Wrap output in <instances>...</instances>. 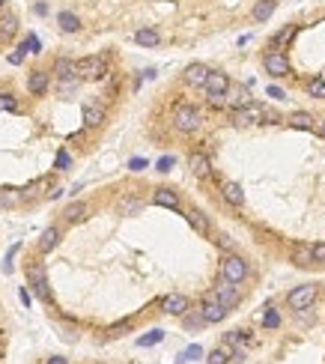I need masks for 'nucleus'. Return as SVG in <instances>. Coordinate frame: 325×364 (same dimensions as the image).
<instances>
[{
    "label": "nucleus",
    "mask_w": 325,
    "mask_h": 364,
    "mask_svg": "<svg viewBox=\"0 0 325 364\" xmlns=\"http://www.w3.org/2000/svg\"><path fill=\"white\" fill-rule=\"evenodd\" d=\"M274 9H277V0H257V6H254V12H251V15H254V21H259V24H263V21H269V18H272Z\"/></svg>",
    "instance_id": "a211bd4d"
},
{
    "label": "nucleus",
    "mask_w": 325,
    "mask_h": 364,
    "mask_svg": "<svg viewBox=\"0 0 325 364\" xmlns=\"http://www.w3.org/2000/svg\"><path fill=\"white\" fill-rule=\"evenodd\" d=\"M3 3H6V0H0V6H3Z\"/></svg>",
    "instance_id": "603ef678"
},
{
    "label": "nucleus",
    "mask_w": 325,
    "mask_h": 364,
    "mask_svg": "<svg viewBox=\"0 0 325 364\" xmlns=\"http://www.w3.org/2000/svg\"><path fill=\"white\" fill-rule=\"evenodd\" d=\"M200 313L206 316V323H221L224 316H227V308H224L221 302H215L212 295H206L203 308H200Z\"/></svg>",
    "instance_id": "f8f14e48"
},
{
    "label": "nucleus",
    "mask_w": 325,
    "mask_h": 364,
    "mask_svg": "<svg viewBox=\"0 0 325 364\" xmlns=\"http://www.w3.org/2000/svg\"><path fill=\"white\" fill-rule=\"evenodd\" d=\"M308 93L313 96V99H325V81L322 78H313L308 84Z\"/></svg>",
    "instance_id": "473e14b6"
},
{
    "label": "nucleus",
    "mask_w": 325,
    "mask_h": 364,
    "mask_svg": "<svg viewBox=\"0 0 325 364\" xmlns=\"http://www.w3.org/2000/svg\"><path fill=\"white\" fill-rule=\"evenodd\" d=\"M27 281H30L33 293L39 295L42 302H48V281H45V266H30V269H27Z\"/></svg>",
    "instance_id": "6e6552de"
},
{
    "label": "nucleus",
    "mask_w": 325,
    "mask_h": 364,
    "mask_svg": "<svg viewBox=\"0 0 325 364\" xmlns=\"http://www.w3.org/2000/svg\"><path fill=\"white\" fill-rule=\"evenodd\" d=\"M209 295H212L215 302H221L227 311H233V308L239 305V290H236V284H233V281H224V277H221V284H218Z\"/></svg>",
    "instance_id": "423d86ee"
},
{
    "label": "nucleus",
    "mask_w": 325,
    "mask_h": 364,
    "mask_svg": "<svg viewBox=\"0 0 325 364\" xmlns=\"http://www.w3.org/2000/svg\"><path fill=\"white\" fill-rule=\"evenodd\" d=\"M24 54H27V48H24V45H18V51L9 54V63H15V66H18V63L24 60Z\"/></svg>",
    "instance_id": "c03bdc74"
},
{
    "label": "nucleus",
    "mask_w": 325,
    "mask_h": 364,
    "mask_svg": "<svg viewBox=\"0 0 325 364\" xmlns=\"http://www.w3.org/2000/svg\"><path fill=\"white\" fill-rule=\"evenodd\" d=\"M0 108H6V111H15V102H12V99H3V96H0Z\"/></svg>",
    "instance_id": "de8ad7c7"
},
{
    "label": "nucleus",
    "mask_w": 325,
    "mask_h": 364,
    "mask_svg": "<svg viewBox=\"0 0 325 364\" xmlns=\"http://www.w3.org/2000/svg\"><path fill=\"white\" fill-rule=\"evenodd\" d=\"M188 164H191V174L197 176V179H206L209 170H212V167H209V158H206L203 153H194V156L188 158Z\"/></svg>",
    "instance_id": "dca6fc26"
},
{
    "label": "nucleus",
    "mask_w": 325,
    "mask_h": 364,
    "mask_svg": "<svg viewBox=\"0 0 325 364\" xmlns=\"http://www.w3.org/2000/svg\"><path fill=\"white\" fill-rule=\"evenodd\" d=\"M143 167H146L143 158H132V161H128V170H143Z\"/></svg>",
    "instance_id": "49530a36"
},
{
    "label": "nucleus",
    "mask_w": 325,
    "mask_h": 364,
    "mask_svg": "<svg viewBox=\"0 0 325 364\" xmlns=\"http://www.w3.org/2000/svg\"><path fill=\"white\" fill-rule=\"evenodd\" d=\"M24 203V191L18 188H0V206L12 209V206H21Z\"/></svg>",
    "instance_id": "6ab92c4d"
},
{
    "label": "nucleus",
    "mask_w": 325,
    "mask_h": 364,
    "mask_svg": "<svg viewBox=\"0 0 325 364\" xmlns=\"http://www.w3.org/2000/svg\"><path fill=\"white\" fill-rule=\"evenodd\" d=\"M78 87H81L78 72H75V75H69V78H60V96H63V99H72V96L78 93Z\"/></svg>",
    "instance_id": "4be33fe9"
},
{
    "label": "nucleus",
    "mask_w": 325,
    "mask_h": 364,
    "mask_svg": "<svg viewBox=\"0 0 325 364\" xmlns=\"http://www.w3.org/2000/svg\"><path fill=\"white\" fill-rule=\"evenodd\" d=\"M54 75H57V81H60V78H69V75H75V63H72L69 57H60V60L54 63Z\"/></svg>",
    "instance_id": "cd10ccee"
},
{
    "label": "nucleus",
    "mask_w": 325,
    "mask_h": 364,
    "mask_svg": "<svg viewBox=\"0 0 325 364\" xmlns=\"http://www.w3.org/2000/svg\"><path fill=\"white\" fill-rule=\"evenodd\" d=\"M15 254H18V245H12V248H9V254H6V260H3V272H6V275L12 272V257H15Z\"/></svg>",
    "instance_id": "a19ab883"
},
{
    "label": "nucleus",
    "mask_w": 325,
    "mask_h": 364,
    "mask_svg": "<svg viewBox=\"0 0 325 364\" xmlns=\"http://www.w3.org/2000/svg\"><path fill=\"white\" fill-rule=\"evenodd\" d=\"M200 122H203V117H200V111H197L194 104H179L176 114H173V125H176L179 132H185V135L197 132Z\"/></svg>",
    "instance_id": "f257e3e1"
},
{
    "label": "nucleus",
    "mask_w": 325,
    "mask_h": 364,
    "mask_svg": "<svg viewBox=\"0 0 325 364\" xmlns=\"http://www.w3.org/2000/svg\"><path fill=\"white\" fill-rule=\"evenodd\" d=\"M292 36H295V27H284V30L272 39V48H280V45H284L287 39H292Z\"/></svg>",
    "instance_id": "f704fd0d"
},
{
    "label": "nucleus",
    "mask_w": 325,
    "mask_h": 364,
    "mask_svg": "<svg viewBox=\"0 0 325 364\" xmlns=\"http://www.w3.org/2000/svg\"><path fill=\"white\" fill-rule=\"evenodd\" d=\"M263 66H266V72H269L272 78H287V75H290V60L280 51H269L266 60H263Z\"/></svg>",
    "instance_id": "0eeeda50"
},
{
    "label": "nucleus",
    "mask_w": 325,
    "mask_h": 364,
    "mask_svg": "<svg viewBox=\"0 0 325 364\" xmlns=\"http://www.w3.org/2000/svg\"><path fill=\"white\" fill-rule=\"evenodd\" d=\"M209 364H227V352H224V349L209 352Z\"/></svg>",
    "instance_id": "ea45409f"
},
{
    "label": "nucleus",
    "mask_w": 325,
    "mask_h": 364,
    "mask_svg": "<svg viewBox=\"0 0 325 364\" xmlns=\"http://www.w3.org/2000/svg\"><path fill=\"white\" fill-rule=\"evenodd\" d=\"M188 224L194 227L200 236H206V233H209V218H206L200 209H191V212H188Z\"/></svg>",
    "instance_id": "b1692460"
},
{
    "label": "nucleus",
    "mask_w": 325,
    "mask_h": 364,
    "mask_svg": "<svg viewBox=\"0 0 325 364\" xmlns=\"http://www.w3.org/2000/svg\"><path fill=\"white\" fill-rule=\"evenodd\" d=\"M135 42L137 45H143V48H155V45H158V33L149 30V27H143V30H137L135 33Z\"/></svg>",
    "instance_id": "393cba45"
},
{
    "label": "nucleus",
    "mask_w": 325,
    "mask_h": 364,
    "mask_svg": "<svg viewBox=\"0 0 325 364\" xmlns=\"http://www.w3.org/2000/svg\"><path fill=\"white\" fill-rule=\"evenodd\" d=\"M263 326H266V329H277V326H280V316H277V311H274V308H269V311H266V316H263Z\"/></svg>",
    "instance_id": "c9c22d12"
},
{
    "label": "nucleus",
    "mask_w": 325,
    "mask_h": 364,
    "mask_svg": "<svg viewBox=\"0 0 325 364\" xmlns=\"http://www.w3.org/2000/svg\"><path fill=\"white\" fill-rule=\"evenodd\" d=\"M266 93H269L272 99H277V102H280V99H287V93H284V90H280V87H269V90H266Z\"/></svg>",
    "instance_id": "a18cd8bd"
},
{
    "label": "nucleus",
    "mask_w": 325,
    "mask_h": 364,
    "mask_svg": "<svg viewBox=\"0 0 325 364\" xmlns=\"http://www.w3.org/2000/svg\"><path fill=\"white\" fill-rule=\"evenodd\" d=\"M316 132H319V135H325V117L319 122H316Z\"/></svg>",
    "instance_id": "8fccbe9b"
},
{
    "label": "nucleus",
    "mask_w": 325,
    "mask_h": 364,
    "mask_svg": "<svg viewBox=\"0 0 325 364\" xmlns=\"http://www.w3.org/2000/svg\"><path fill=\"white\" fill-rule=\"evenodd\" d=\"M84 212H86V206L81 203V200H72V203H69V206L63 209L66 221H72V224H75V221H81V218H84Z\"/></svg>",
    "instance_id": "bb28decb"
},
{
    "label": "nucleus",
    "mask_w": 325,
    "mask_h": 364,
    "mask_svg": "<svg viewBox=\"0 0 325 364\" xmlns=\"http://www.w3.org/2000/svg\"><path fill=\"white\" fill-rule=\"evenodd\" d=\"M161 311L170 313V316H182V313H188V298L179 293H170L161 298Z\"/></svg>",
    "instance_id": "1a4fd4ad"
},
{
    "label": "nucleus",
    "mask_w": 325,
    "mask_h": 364,
    "mask_svg": "<svg viewBox=\"0 0 325 364\" xmlns=\"http://www.w3.org/2000/svg\"><path fill=\"white\" fill-rule=\"evenodd\" d=\"M227 90H230L227 72H212L209 81H206V96H209V99H212V96H227Z\"/></svg>",
    "instance_id": "9d476101"
},
{
    "label": "nucleus",
    "mask_w": 325,
    "mask_h": 364,
    "mask_svg": "<svg viewBox=\"0 0 325 364\" xmlns=\"http://www.w3.org/2000/svg\"><path fill=\"white\" fill-rule=\"evenodd\" d=\"M221 277L224 281H233V284H242L245 277H248V263L236 257V254H230V257H224L221 260Z\"/></svg>",
    "instance_id": "f03ea898"
},
{
    "label": "nucleus",
    "mask_w": 325,
    "mask_h": 364,
    "mask_svg": "<svg viewBox=\"0 0 325 364\" xmlns=\"http://www.w3.org/2000/svg\"><path fill=\"white\" fill-rule=\"evenodd\" d=\"M161 340H164V331H161V329H153L149 334L137 337V347H155V344H161Z\"/></svg>",
    "instance_id": "7c9ffc66"
},
{
    "label": "nucleus",
    "mask_w": 325,
    "mask_h": 364,
    "mask_svg": "<svg viewBox=\"0 0 325 364\" xmlns=\"http://www.w3.org/2000/svg\"><path fill=\"white\" fill-rule=\"evenodd\" d=\"M218 245H221V248H233V242H230V236H221V239H218Z\"/></svg>",
    "instance_id": "09e8293b"
},
{
    "label": "nucleus",
    "mask_w": 325,
    "mask_h": 364,
    "mask_svg": "<svg viewBox=\"0 0 325 364\" xmlns=\"http://www.w3.org/2000/svg\"><path fill=\"white\" fill-rule=\"evenodd\" d=\"M290 125L292 129H301V132H313V129H316V120H313L310 114H305V111H295L290 117Z\"/></svg>",
    "instance_id": "aec40b11"
},
{
    "label": "nucleus",
    "mask_w": 325,
    "mask_h": 364,
    "mask_svg": "<svg viewBox=\"0 0 325 364\" xmlns=\"http://www.w3.org/2000/svg\"><path fill=\"white\" fill-rule=\"evenodd\" d=\"M292 260L298 263V266H301V269H308V266H313V251H310V248H295V254H292Z\"/></svg>",
    "instance_id": "c756f323"
},
{
    "label": "nucleus",
    "mask_w": 325,
    "mask_h": 364,
    "mask_svg": "<svg viewBox=\"0 0 325 364\" xmlns=\"http://www.w3.org/2000/svg\"><path fill=\"white\" fill-rule=\"evenodd\" d=\"M227 102L236 104V108H245V104H251V93H248V87H233L230 84V90H227Z\"/></svg>",
    "instance_id": "f3484780"
},
{
    "label": "nucleus",
    "mask_w": 325,
    "mask_h": 364,
    "mask_svg": "<svg viewBox=\"0 0 325 364\" xmlns=\"http://www.w3.org/2000/svg\"><path fill=\"white\" fill-rule=\"evenodd\" d=\"M194 358H203V347H200V344H191L188 349H182V352L176 355V361H179V364L194 361Z\"/></svg>",
    "instance_id": "c85d7f7f"
},
{
    "label": "nucleus",
    "mask_w": 325,
    "mask_h": 364,
    "mask_svg": "<svg viewBox=\"0 0 325 364\" xmlns=\"http://www.w3.org/2000/svg\"><path fill=\"white\" fill-rule=\"evenodd\" d=\"M21 45H24V48H27V51H30V54H39V51H42V45H39V39H36L33 33L27 36V39H24Z\"/></svg>",
    "instance_id": "58836bf2"
},
{
    "label": "nucleus",
    "mask_w": 325,
    "mask_h": 364,
    "mask_svg": "<svg viewBox=\"0 0 325 364\" xmlns=\"http://www.w3.org/2000/svg\"><path fill=\"white\" fill-rule=\"evenodd\" d=\"M203 326H209L206 323V316L203 313H191V316H185V329L194 331V329H203Z\"/></svg>",
    "instance_id": "72a5a7b5"
},
{
    "label": "nucleus",
    "mask_w": 325,
    "mask_h": 364,
    "mask_svg": "<svg viewBox=\"0 0 325 364\" xmlns=\"http://www.w3.org/2000/svg\"><path fill=\"white\" fill-rule=\"evenodd\" d=\"M266 120V111L259 108V104H245V108H236L233 111V125H239V129H248V125H257V122Z\"/></svg>",
    "instance_id": "7ed1b4c3"
},
{
    "label": "nucleus",
    "mask_w": 325,
    "mask_h": 364,
    "mask_svg": "<svg viewBox=\"0 0 325 364\" xmlns=\"http://www.w3.org/2000/svg\"><path fill=\"white\" fill-rule=\"evenodd\" d=\"M48 364H66V358H60V355H54V358H48Z\"/></svg>",
    "instance_id": "3c124183"
},
{
    "label": "nucleus",
    "mask_w": 325,
    "mask_h": 364,
    "mask_svg": "<svg viewBox=\"0 0 325 364\" xmlns=\"http://www.w3.org/2000/svg\"><path fill=\"white\" fill-rule=\"evenodd\" d=\"M313 298H316V287H313V284H301V287H295V290L287 295L292 311H308L310 305H313Z\"/></svg>",
    "instance_id": "39448f33"
},
{
    "label": "nucleus",
    "mask_w": 325,
    "mask_h": 364,
    "mask_svg": "<svg viewBox=\"0 0 325 364\" xmlns=\"http://www.w3.org/2000/svg\"><path fill=\"white\" fill-rule=\"evenodd\" d=\"M221 194H224V200H227L230 206H242V203H245V191H242L239 182H224Z\"/></svg>",
    "instance_id": "ddd939ff"
},
{
    "label": "nucleus",
    "mask_w": 325,
    "mask_h": 364,
    "mask_svg": "<svg viewBox=\"0 0 325 364\" xmlns=\"http://www.w3.org/2000/svg\"><path fill=\"white\" fill-rule=\"evenodd\" d=\"M57 242H60V230H57V227H48V230L42 233V239H39V251L48 254L51 248H57Z\"/></svg>",
    "instance_id": "5701e85b"
},
{
    "label": "nucleus",
    "mask_w": 325,
    "mask_h": 364,
    "mask_svg": "<svg viewBox=\"0 0 325 364\" xmlns=\"http://www.w3.org/2000/svg\"><path fill=\"white\" fill-rule=\"evenodd\" d=\"M69 161H72V158H69V153H66V149H60V153H57V167H60V170H66Z\"/></svg>",
    "instance_id": "79ce46f5"
},
{
    "label": "nucleus",
    "mask_w": 325,
    "mask_h": 364,
    "mask_svg": "<svg viewBox=\"0 0 325 364\" xmlns=\"http://www.w3.org/2000/svg\"><path fill=\"white\" fill-rule=\"evenodd\" d=\"M209 75H212L209 66H203V63H191L188 69H185V81H188L191 87H206Z\"/></svg>",
    "instance_id": "9b49d317"
},
{
    "label": "nucleus",
    "mask_w": 325,
    "mask_h": 364,
    "mask_svg": "<svg viewBox=\"0 0 325 364\" xmlns=\"http://www.w3.org/2000/svg\"><path fill=\"white\" fill-rule=\"evenodd\" d=\"M173 164H176V158H173V156H161V158H158V164H155V167H158L161 174H170V170H173Z\"/></svg>",
    "instance_id": "e433bc0d"
},
{
    "label": "nucleus",
    "mask_w": 325,
    "mask_h": 364,
    "mask_svg": "<svg viewBox=\"0 0 325 364\" xmlns=\"http://www.w3.org/2000/svg\"><path fill=\"white\" fill-rule=\"evenodd\" d=\"M102 108H96V104H86L84 108V125L86 129H96V125H99V122H102Z\"/></svg>",
    "instance_id": "a878e982"
},
{
    "label": "nucleus",
    "mask_w": 325,
    "mask_h": 364,
    "mask_svg": "<svg viewBox=\"0 0 325 364\" xmlns=\"http://www.w3.org/2000/svg\"><path fill=\"white\" fill-rule=\"evenodd\" d=\"M57 24H60L63 33H75V30H81V18L75 15V12H60V15H57Z\"/></svg>",
    "instance_id": "412c9836"
},
{
    "label": "nucleus",
    "mask_w": 325,
    "mask_h": 364,
    "mask_svg": "<svg viewBox=\"0 0 325 364\" xmlns=\"http://www.w3.org/2000/svg\"><path fill=\"white\" fill-rule=\"evenodd\" d=\"M153 203L155 206H164V209H179V197H176V191H170V188H155Z\"/></svg>",
    "instance_id": "4468645a"
},
{
    "label": "nucleus",
    "mask_w": 325,
    "mask_h": 364,
    "mask_svg": "<svg viewBox=\"0 0 325 364\" xmlns=\"http://www.w3.org/2000/svg\"><path fill=\"white\" fill-rule=\"evenodd\" d=\"M75 72H78V78H86V81L102 78V75H104V60H102V57H96V54L81 57V60L75 63Z\"/></svg>",
    "instance_id": "20e7f679"
},
{
    "label": "nucleus",
    "mask_w": 325,
    "mask_h": 364,
    "mask_svg": "<svg viewBox=\"0 0 325 364\" xmlns=\"http://www.w3.org/2000/svg\"><path fill=\"white\" fill-rule=\"evenodd\" d=\"M27 90L33 93V96H42L45 90H48V72H42V69H36L30 78H27Z\"/></svg>",
    "instance_id": "2eb2a0df"
},
{
    "label": "nucleus",
    "mask_w": 325,
    "mask_h": 364,
    "mask_svg": "<svg viewBox=\"0 0 325 364\" xmlns=\"http://www.w3.org/2000/svg\"><path fill=\"white\" fill-rule=\"evenodd\" d=\"M137 209H140V200H132V197H125V200L120 203V212H122V215H128V212H137Z\"/></svg>",
    "instance_id": "4c0bfd02"
},
{
    "label": "nucleus",
    "mask_w": 325,
    "mask_h": 364,
    "mask_svg": "<svg viewBox=\"0 0 325 364\" xmlns=\"http://www.w3.org/2000/svg\"><path fill=\"white\" fill-rule=\"evenodd\" d=\"M310 251H313V260L316 263H325V245H310Z\"/></svg>",
    "instance_id": "37998d69"
},
{
    "label": "nucleus",
    "mask_w": 325,
    "mask_h": 364,
    "mask_svg": "<svg viewBox=\"0 0 325 364\" xmlns=\"http://www.w3.org/2000/svg\"><path fill=\"white\" fill-rule=\"evenodd\" d=\"M15 30H18L15 15H3V18H0V33H3V36H12Z\"/></svg>",
    "instance_id": "2f4dec72"
}]
</instances>
